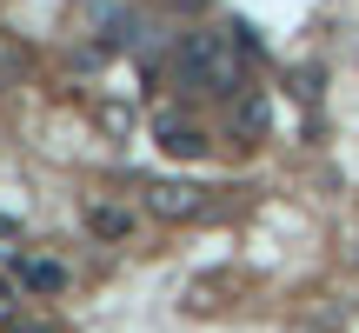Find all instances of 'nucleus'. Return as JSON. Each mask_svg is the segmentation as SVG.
I'll list each match as a JSON object with an SVG mask.
<instances>
[{"instance_id": "nucleus-5", "label": "nucleus", "mask_w": 359, "mask_h": 333, "mask_svg": "<svg viewBox=\"0 0 359 333\" xmlns=\"http://www.w3.org/2000/svg\"><path fill=\"white\" fill-rule=\"evenodd\" d=\"M233 133H240V141H259V133H266V93L240 87V100H233Z\"/></svg>"}, {"instance_id": "nucleus-6", "label": "nucleus", "mask_w": 359, "mask_h": 333, "mask_svg": "<svg viewBox=\"0 0 359 333\" xmlns=\"http://www.w3.org/2000/svg\"><path fill=\"white\" fill-rule=\"evenodd\" d=\"M20 287H27V294H60L67 267H53V260H20Z\"/></svg>"}, {"instance_id": "nucleus-1", "label": "nucleus", "mask_w": 359, "mask_h": 333, "mask_svg": "<svg viewBox=\"0 0 359 333\" xmlns=\"http://www.w3.org/2000/svg\"><path fill=\"white\" fill-rule=\"evenodd\" d=\"M173 67H180V80H187V87L240 93V53H233V40H226V34H213V27H193V34L180 40Z\"/></svg>"}, {"instance_id": "nucleus-3", "label": "nucleus", "mask_w": 359, "mask_h": 333, "mask_svg": "<svg viewBox=\"0 0 359 333\" xmlns=\"http://www.w3.org/2000/svg\"><path fill=\"white\" fill-rule=\"evenodd\" d=\"M154 141L167 147L173 160H193V154H206L200 127H193V120H180V114H160V120H154Z\"/></svg>"}, {"instance_id": "nucleus-8", "label": "nucleus", "mask_w": 359, "mask_h": 333, "mask_svg": "<svg viewBox=\"0 0 359 333\" xmlns=\"http://www.w3.org/2000/svg\"><path fill=\"white\" fill-rule=\"evenodd\" d=\"M100 127H107V133H133V107L107 100V107H100Z\"/></svg>"}, {"instance_id": "nucleus-9", "label": "nucleus", "mask_w": 359, "mask_h": 333, "mask_svg": "<svg viewBox=\"0 0 359 333\" xmlns=\"http://www.w3.org/2000/svg\"><path fill=\"white\" fill-rule=\"evenodd\" d=\"M13 240H20V220H7V214H0V247H13Z\"/></svg>"}, {"instance_id": "nucleus-2", "label": "nucleus", "mask_w": 359, "mask_h": 333, "mask_svg": "<svg viewBox=\"0 0 359 333\" xmlns=\"http://www.w3.org/2000/svg\"><path fill=\"white\" fill-rule=\"evenodd\" d=\"M147 214L154 220H200L206 214V187L200 180H154V187H147Z\"/></svg>"}, {"instance_id": "nucleus-7", "label": "nucleus", "mask_w": 359, "mask_h": 333, "mask_svg": "<svg viewBox=\"0 0 359 333\" xmlns=\"http://www.w3.org/2000/svg\"><path fill=\"white\" fill-rule=\"evenodd\" d=\"M20 294H27L20 280H0V327H20V307H27Z\"/></svg>"}, {"instance_id": "nucleus-4", "label": "nucleus", "mask_w": 359, "mask_h": 333, "mask_svg": "<svg viewBox=\"0 0 359 333\" xmlns=\"http://www.w3.org/2000/svg\"><path fill=\"white\" fill-rule=\"evenodd\" d=\"M87 227L100 233V240H133V207L100 200V193H93V200H87Z\"/></svg>"}]
</instances>
